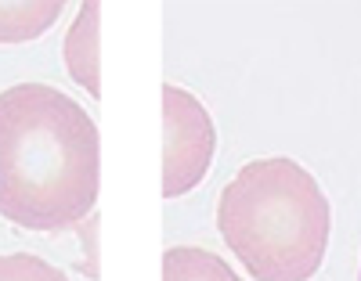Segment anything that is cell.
<instances>
[{
  "mask_svg": "<svg viewBox=\"0 0 361 281\" xmlns=\"http://www.w3.org/2000/svg\"><path fill=\"white\" fill-rule=\"evenodd\" d=\"M217 130L206 105L192 90L163 83V195L177 199L199 187L209 173Z\"/></svg>",
  "mask_w": 361,
  "mask_h": 281,
  "instance_id": "obj_3",
  "label": "cell"
},
{
  "mask_svg": "<svg viewBox=\"0 0 361 281\" xmlns=\"http://www.w3.org/2000/svg\"><path fill=\"white\" fill-rule=\"evenodd\" d=\"M163 281H243V277L209 249L173 245L163 256Z\"/></svg>",
  "mask_w": 361,
  "mask_h": 281,
  "instance_id": "obj_5",
  "label": "cell"
},
{
  "mask_svg": "<svg viewBox=\"0 0 361 281\" xmlns=\"http://www.w3.org/2000/svg\"><path fill=\"white\" fill-rule=\"evenodd\" d=\"M98 127L47 83L0 90V216L25 231L80 227L98 202Z\"/></svg>",
  "mask_w": 361,
  "mask_h": 281,
  "instance_id": "obj_1",
  "label": "cell"
},
{
  "mask_svg": "<svg viewBox=\"0 0 361 281\" xmlns=\"http://www.w3.org/2000/svg\"><path fill=\"white\" fill-rule=\"evenodd\" d=\"M357 281H361V267H357Z\"/></svg>",
  "mask_w": 361,
  "mask_h": 281,
  "instance_id": "obj_8",
  "label": "cell"
},
{
  "mask_svg": "<svg viewBox=\"0 0 361 281\" xmlns=\"http://www.w3.org/2000/svg\"><path fill=\"white\" fill-rule=\"evenodd\" d=\"M217 231L253 281H311L329 245V199L293 159H253L217 199Z\"/></svg>",
  "mask_w": 361,
  "mask_h": 281,
  "instance_id": "obj_2",
  "label": "cell"
},
{
  "mask_svg": "<svg viewBox=\"0 0 361 281\" xmlns=\"http://www.w3.org/2000/svg\"><path fill=\"white\" fill-rule=\"evenodd\" d=\"M66 11L62 0H44V4H0V44H25L44 37Z\"/></svg>",
  "mask_w": 361,
  "mask_h": 281,
  "instance_id": "obj_6",
  "label": "cell"
},
{
  "mask_svg": "<svg viewBox=\"0 0 361 281\" xmlns=\"http://www.w3.org/2000/svg\"><path fill=\"white\" fill-rule=\"evenodd\" d=\"M66 69L90 98H102V4L98 0L83 4L76 22L69 25Z\"/></svg>",
  "mask_w": 361,
  "mask_h": 281,
  "instance_id": "obj_4",
  "label": "cell"
},
{
  "mask_svg": "<svg viewBox=\"0 0 361 281\" xmlns=\"http://www.w3.org/2000/svg\"><path fill=\"white\" fill-rule=\"evenodd\" d=\"M0 281H69V277L33 253H0Z\"/></svg>",
  "mask_w": 361,
  "mask_h": 281,
  "instance_id": "obj_7",
  "label": "cell"
}]
</instances>
